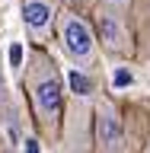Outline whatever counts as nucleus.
Wrapping results in <instances>:
<instances>
[{
    "label": "nucleus",
    "instance_id": "nucleus-1",
    "mask_svg": "<svg viewBox=\"0 0 150 153\" xmlns=\"http://www.w3.org/2000/svg\"><path fill=\"white\" fill-rule=\"evenodd\" d=\"M29 99H32L38 131L48 137L57 134V124L64 115V83H61L54 61L42 48H35L29 57Z\"/></svg>",
    "mask_w": 150,
    "mask_h": 153
},
{
    "label": "nucleus",
    "instance_id": "nucleus-2",
    "mask_svg": "<svg viewBox=\"0 0 150 153\" xmlns=\"http://www.w3.org/2000/svg\"><path fill=\"white\" fill-rule=\"evenodd\" d=\"M57 38H61L64 54L77 64L80 74H90L96 67V61H99V38H96V29L80 13L64 10L57 16Z\"/></svg>",
    "mask_w": 150,
    "mask_h": 153
},
{
    "label": "nucleus",
    "instance_id": "nucleus-3",
    "mask_svg": "<svg viewBox=\"0 0 150 153\" xmlns=\"http://www.w3.org/2000/svg\"><path fill=\"white\" fill-rule=\"evenodd\" d=\"M93 137L99 153H122L125 150V124L112 99H96L93 105Z\"/></svg>",
    "mask_w": 150,
    "mask_h": 153
},
{
    "label": "nucleus",
    "instance_id": "nucleus-4",
    "mask_svg": "<svg viewBox=\"0 0 150 153\" xmlns=\"http://www.w3.org/2000/svg\"><path fill=\"white\" fill-rule=\"evenodd\" d=\"M96 38L115 57H131L134 54V35L128 29V22H125V13L99 7V13H96Z\"/></svg>",
    "mask_w": 150,
    "mask_h": 153
},
{
    "label": "nucleus",
    "instance_id": "nucleus-5",
    "mask_svg": "<svg viewBox=\"0 0 150 153\" xmlns=\"http://www.w3.org/2000/svg\"><path fill=\"white\" fill-rule=\"evenodd\" d=\"M57 16H61L57 0H22V22H26L29 38L38 48L48 42L51 26H57Z\"/></svg>",
    "mask_w": 150,
    "mask_h": 153
},
{
    "label": "nucleus",
    "instance_id": "nucleus-6",
    "mask_svg": "<svg viewBox=\"0 0 150 153\" xmlns=\"http://www.w3.org/2000/svg\"><path fill=\"white\" fill-rule=\"evenodd\" d=\"M105 10H115V13H128L131 10V0H99Z\"/></svg>",
    "mask_w": 150,
    "mask_h": 153
},
{
    "label": "nucleus",
    "instance_id": "nucleus-7",
    "mask_svg": "<svg viewBox=\"0 0 150 153\" xmlns=\"http://www.w3.org/2000/svg\"><path fill=\"white\" fill-rule=\"evenodd\" d=\"M0 93H7V83H3V74H0Z\"/></svg>",
    "mask_w": 150,
    "mask_h": 153
},
{
    "label": "nucleus",
    "instance_id": "nucleus-8",
    "mask_svg": "<svg viewBox=\"0 0 150 153\" xmlns=\"http://www.w3.org/2000/svg\"><path fill=\"white\" fill-rule=\"evenodd\" d=\"M144 153H150V143H147V147H144Z\"/></svg>",
    "mask_w": 150,
    "mask_h": 153
}]
</instances>
